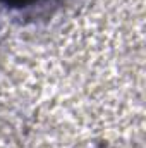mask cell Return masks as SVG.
I'll return each mask as SVG.
<instances>
[{"label": "cell", "mask_w": 146, "mask_h": 148, "mask_svg": "<svg viewBox=\"0 0 146 148\" xmlns=\"http://www.w3.org/2000/svg\"><path fill=\"white\" fill-rule=\"evenodd\" d=\"M0 2L9 5V7H28V5H33L36 2H41V0H0Z\"/></svg>", "instance_id": "1"}]
</instances>
